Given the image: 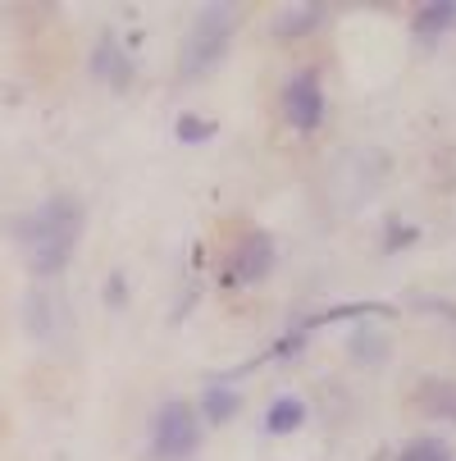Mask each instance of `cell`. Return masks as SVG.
<instances>
[{
	"label": "cell",
	"mask_w": 456,
	"mask_h": 461,
	"mask_svg": "<svg viewBox=\"0 0 456 461\" xmlns=\"http://www.w3.org/2000/svg\"><path fill=\"white\" fill-rule=\"evenodd\" d=\"M28 324H32V334L55 339L59 329H64V302H59L50 288H37V293L28 297Z\"/></svg>",
	"instance_id": "obj_7"
},
{
	"label": "cell",
	"mask_w": 456,
	"mask_h": 461,
	"mask_svg": "<svg viewBox=\"0 0 456 461\" xmlns=\"http://www.w3.org/2000/svg\"><path fill=\"white\" fill-rule=\"evenodd\" d=\"M315 19H319V10H297V14L288 10V14L279 19V37H283V32H297V28H310Z\"/></svg>",
	"instance_id": "obj_13"
},
{
	"label": "cell",
	"mask_w": 456,
	"mask_h": 461,
	"mask_svg": "<svg viewBox=\"0 0 456 461\" xmlns=\"http://www.w3.org/2000/svg\"><path fill=\"white\" fill-rule=\"evenodd\" d=\"M228 32H233V10L228 5L201 10L197 23H192V32H187V41H183V59H178L183 78H201L210 64L228 50Z\"/></svg>",
	"instance_id": "obj_2"
},
{
	"label": "cell",
	"mask_w": 456,
	"mask_h": 461,
	"mask_svg": "<svg viewBox=\"0 0 456 461\" xmlns=\"http://www.w3.org/2000/svg\"><path fill=\"white\" fill-rule=\"evenodd\" d=\"M324 92H319V78L315 69H297L283 87V114L292 128H301V133H315V128L324 123Z\"/></svg>",
	"instance_id": "obj_4"
},
{
	"label": "cell",
	"mask_w": 456,
	"mask_h": 461,
	"mask_svg": "<svg viewBox=\"0 0 456 461\" xmlns=\"http://www.w3.org/2000/svg\"><path fill=\"white\" fill-rule=\"evenodd\" d=\"M192 452H197V411L183 398H169L156 416V429H151V456L156 461H183Z\"/></svg>",
	"instance_id": "obj_3"
},
{
	"label": "cell",
	"mask_w": 456,
	"mask_h": 461,
	"mask_svg": "<svg viewBox=\"0 0 456 461\" xmlns=\"http://www.w3.org/2000/svg\"><path fill=\"white\" fill-rule=\"evenodd\" d=\"M301 420H306L301 398H279V402L270 407V416H265V429H270V434H288V429H297Z\"/></svg>",
	"instance_id": "obj_8"
},
{
	"label": "cell",
	"mask_w": 456,
	"mask_h": 461,
	"mask_svg": "<svg viewBox=\"0 0 456 461\" xmlns=\"http://www.w3.org/2000/svg\"><path fill=\"white\" fill-rule=\"evenodd\" d=\"M274 266V247L265 233H246L233 251V270H228V284L242 288V284H255V279H265Z\"/></svg>",
	"instance_id": "obj_5"
},
{
	"label": "cell",
	"mask_w": 456,
	"mask_h": 461,
	"mask_svg": "<svg viewBox=\"0 0 456 461\" xmlns=\"http://www.w3.org/2000/svg\"><path fill=\"white\" fill-rule=\"evenodd\" d=\"M92 74H96L101 83L128 87V78H133V59H128V50H123L119 37L105 32V37L96 41V50H92Z\"/></svg>",
	"instance_id": "obj_6"
},
{
	"label": "cell",
	"mask_w": 456,
	"mask_h": 461,
	"mask_svg": "<svg viewBox=\"0 0 456 461\" xmlns=\"http://www.w3.org/2000/svg\"><path fill=\"white\" fill-rule=\"evenodd\" d=\"M78 233H83V206L74 202V196H50V202H41L19 224L23 256H28V266L37 275H59L64 266H69Z\"/></svg>",
	"instance_id": "obj_1"
},
{
	"label": "cell",
	"mask_w": 456,
	"mask_h": 461,
	"mask_svg": "<svg viewBox=\"0 0 456 461\" xmlns=\"http://www.w3.org/2000/svg\"><path fill=\"white\" fill-rule=\"evenodd\" d=\"M178 138L192 147V142H206V138H215V123L210 119H192V114H183L178 119Z\"/></svg>",
	"instance_id": "obj_12"
},
{
	"label": "cell",
	"mask_w": 456,
	"mask_h": 461,
	"mask_svg": "<svg viewBox=\"0 0 456 461\" xmlns=\"http://www.w3.org/2000/svg\"><path fill=\"white\" fill-rule=\"evenodd\" d=\"M233 411H237V393L210 384V388H206V416L219 425V420H233Z\"/></svg>",
	"instance_id": "obj_10"
},
{
	"label": "cell",
	"mask_w": 456,
	"mask_h": 461,
	"mask_svg": "<svg viewBox=\"0 0 456 461\" xmlns=\"http://www.w3.org/2000/svg\"><path fill=\"white\" fill-rule=\"evenodd\" d=\"M402 461H452V452H447L438 438H420V443H411V447L402 452Z\"/></svg>",
	"instance_id": "obj_11"
},
{
	"label": "cell",
	"mask_w": 456,
	"mask_h": 461,
	"mask_svg": "<svg viewBox=\"0 0 456 461\" xmlns=\"http://www.w3.org/2000/svg\"><path fill=\"white\" fill-rule=\"evenodd\" d=\"M456 23V5H425L420 14H416V32L420 37H438V32H447Z\"/></svg>",
	"instance_id": "obj_9"
}]
</instances>
